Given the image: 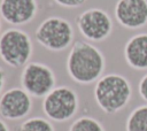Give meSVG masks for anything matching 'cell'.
<instances>
[{"mask_svg":"<svg viewBox=\"0 0 147 131\" xmlns=\"http://www.w3.org/2000/svg\"><path fill=\"white\" fill-rule=\"evenodd\" d=\"M65 68L69 77L75 83L88 85L103 76L106 59L96 46L77 40L68 54Z\"/></svg>","mask_w":147,"mask_h":131,"instance_id":"6da1fadb","label":"cell"},{"mask_svg":"<svg viewBox=\"0 0 147 131\" xmlns=\"http://www.w3.org/2000/svg\"><path fill=\"white\" fill-rule=\"evenodd\" d=\"M93 95L99 108L103 113L113 115L127 106L132 97V87L123 75L107 74L95 82Z\"/></svg>","mask_w":147,"mask_h":131,"instance_id":"7a4b0ae2","label":"cell"},{"mask_svg":"<svg viewBox=\"0 0 147 131\" xmlns=\"http://www.w3.org/2000/svg\"><path fill=\"white\" fill-rule=\"evenodd\" d=\"M30 36L17 28H10L0 34V59L11 68L26 66L32 55Z\"/></svg>","mask_w":147,"mask_h":131,"instance_id":"3957f363","label":"cell"},{"mask_svg":"<svg viewBox=\"0 0 147 131\" xmlns=\"http://www.w3.org/2000/svg\"><path fill=\"white\" fill-rule=\"evenodd\" d=\"M37 43L52 52H61L74 41V29L71 23L60 16H49L44 20L36 32Z\"/></svg>","mask_w":147,"mask_h":131,"instance_id":"277c9868","label":"cell"},{"mask_svg":"<svg viewBox=\"0 0 147 131\" xmlns=\"http://www.w3.org/2000/svg\"><path fill=\"white\" fill-rule=\"evenodd\" d=\"M79 107V98L69 86H55L42 100V111L49 121L62 123L71 120Z\"/></svg>","mask_w":147,"mask_h":131,"instance_id":"5b68a950","label":"cell"},{"mask_svg":"<svg viewBox=\"0 0 147 131\" xmlns=\"http://www.w3.org/2000/svg\"><path fill=\"white\" fill-rule=\"evenodd\" d=\"M56 84L53 70L40 62H29L21 74L22 87L33 98H45Z\"/></svg>","mask_w":147,"mask_h":131,"instance_id":"8992f818","label":"cell"},{"mask_svg":"<svg viewBox=\"0 0 147 131\" xmlns=\"http://www.w3.org/2000/svg\"><path fill=\"white\" fill-rule=\"evenodd\" d=\"M80 34L93 43L107 39L113 32V20L110 15L101 8H88L80 13L76 20Z\"/></svg>","mask_w":147,"mask_h":131,"instance_id":"52a82bcc","label":"cell"},{"mask_svg":"<svg viewBox=\"0 0 147 131\" xmlns=\"http://www.w3.org/2000/svg\"><path fill=\"white\" fill-rule=\"evenodd\" d=\"M32 108L31 95L23 87H11L0 95V116L8 121L26 117Z\"/></svg>","mask_w":147,"mask_h":131,"instance_id":"ba28073f","label":"cell"},{"mask_svg":"<svg viewBox=\"0 0 147 131\" xmlns=\"http://www.w3.org/2000/svg\"><path fill=\"white\" fill-rule=\"evenodd\" d=\"M114 14L117 23L129 30L147 25V0H117Z\"/></svg>","mask_w":147,"mask_h":131,"instance_id":"9c48e42d","label":"cell"},{"mask_svg":"<svg viewBox=\"0 0 147 131\" xmlns=\"http://www.w3.org/2000/svg\"><path fill=\"white\" fill-rule=\"evenodd\" d=\"M37 13V0H0V17L10 25L28 24Z\"/></svg>","mask_w":147,"mask_h":131,"instance_id":"30bf717a","label":"cell"},{"mask_svg":"<svg viewBox=\"0 0 147 131\" xmlns=\"http://www.w3.org/2000/svg\"><path fill=\"white\" fill-rule=\"evenodd\" d=\"M124 60L134 70H147V32L129 38L123 49Z\"/></svg>","mask_w":147,"mask_h":131,"instance_id":"8fae6325","label":"cell"},{"mask_svg":"<svg viewBox=\"0 0 147 131\" xmlns=\"http://www.w3.org/2000/svg\"><path fill=\"white\" fill-rule=\"evenodd\" d=\"M125 131H147V103L136 107L129 114Z\"/></svg>","mask_w":147,"mask_h":131,"instance_id":"7c38bea8","label":"cell"},{"mask_svg":"<svg viewBox=\"0 0 147 131\" xmlns=\"http://www.w3.org/2000/svg\"><path fill=\"white\" fill-rule=\"evenodd\" d=\"M15 131H55V128L48 118L34 116L23 121Z\"/></svg>","mask_w":147,"mask_h":131,"instance_id":"4fadbf2b","label":"cell"},{"mask_svg":"<svg viewBox=\"0 0 147 131\" xmlns=\"http://www.w3.org/2000/svg\"><path fill=\"white\" fill-rule=\"evenodd\" d=\"M69 131H106L103 125L100 121L91 116H80L76 118L70 128Z\"/></svg>","mask_w":147,"mask_h":131,"instance_id":"5bb4252c","label":"cell"},{"mask_svg":"<svg viewBox=\"0 0 147 131\" xmlns=\"http://www.w3.org/2000/svg\"><path fill=\"white\" fill-rule=\"evenodd\" d=\"M59 6L64 8H77L83 6L86 0H54Z\"/></svg>","mask_w":147,"mask_h":131,"instance_id":"9a60e30c","label":"cell"},{"mask_svg":"<svg viewBox=\"0 0 147 131\" xmlns=\"http://www.w3.org/2000/svg\"><path fill=\"white\" fill-rule=\"evenodd\" d=\"M138 92L142 100L147 102V72L140 78L138 84Z\"/></svg>","mask_w":147,"mask_h":131,"instance_id":"2e32d148","label":"cell"},{"mask_svg":"<svg viewBox=\"0 0 147 131\" xmlns=\"http://www.w3.org/2000/svg\"><path fill=\"white\" fill-rule=\"evenodd\" d=\"M5 82H6V74H5L3 69L0 68V95L2 94L3 86H5Z\"/></svg>","mask_w":147,"mask_h":131,"instance_id":"e0dca14e","label":"cell"},{"mask_svg":"<svg viewBox=\"0 0 147 131\" xmlns=\"http://www.w3.org/2000/svg\"><path fill=\"white\" fill-rule=\"evenodd\" d=\"M0 131H10L8 125L6 124V122L2 118H0Z\"/></svg>","mask_w":147,"mask_h":131,"instance_id":"ac0fdd59","label":"cell"},{"mask_svg":"<svg viewBox=\"0 0 147 131\" xmlns=\"http://www.w3.org/2000/svg\"><path fill=\"white\" fill-rule=\"evenodd\" d=\"M0 31H1V17H0Z\"/></svg>","mask_w":147,"mask_h":131,"instance_id":"d6986e66","label":"cell"}]
</instances>
